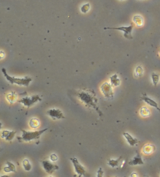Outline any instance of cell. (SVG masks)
Returning a JSON list of instances; mask_svg holds the SVG:
<instances>
[{
	"label": "cell",
	"mask_w": 160,
	"mask_h": 177,
	"mask_svg": "<svg viewBox=\"0 0 160 177\" xmlns=\"http://www.w3.org/2000/svg\"><path fill=\"white\" fill-rule=\"evenodd\" d=\"M75 95L86 106L96 110L99 116H102V113L101 109H99V104H98V98L96 97V94L94 91L92 90H82V91L75 92Z\"/></svg>",
	"instance_id": "6da1fadb"
},
{
	"label": "cell",
	"mask_w": 160,
	"mask_h": 177,
	"mask_svg": "<svg viewBox=\"0 0 160 177\" xmlns=\"http://www.w3.org/2000/svg\"><path fill=\"white\" fill-rule=\"evenodd\" d=\"M48 128L41 130H35V131H27L24 129H21L22 135L20 137H18L17 139L20 142H30L32 141H38L41 138L42 134L45 133L48 130Z\"/></svg>",
	"instance_id": "7a4b0ae2"
},
{
	"label": "cell",
	"mask_w": 160,
	"mask_h": 177,
	"mask_svg": "<svg viewBox=\"0 0 160 177\" xmlns=\"http://www.w3.org/2000/svg\"><path fill=\"white\" fill-rule=\"evenodd\" d=\"M2 73L5 78L6 79L10 84H17L19 86H24V87H28L32 81V78L30 76H25V77H16V76H12L9 75L6 72V69H2Z\"/></svg>",
	"instance_id": "3957f363"
},
{
	"label": "cell",
	"mask_w": 160,
	"mask_h": 177,
	"mask_svg": "<svg viewBox=\"0 0 160 177\" xmlns=\"http://www.w3.org/2000/svg\"><path fill=\"white\" fill-rule=\"evenodd\" d=\"M133 25H128V26H121V27H104V30H116V31H121L124 34V38L127 39H132V31H133Z\"/></svg>",
	"instance_id": "277c9868"
},
{
	"label": "cell",
	"mask_w": 160,
	"mask_h": 177,
	"mask_svg": "<svg viewBox=\"0 0 160 177\" xmlns=\"http://www.w3.org/2000/svg\"><path fill=\"white\" fill-rule=\"evenodd\" d=\"M41 101H42V98L38 95H34L32 96H27V97L22 98L21 99L18 100V102L22 104L24 106L30 108V107L33 106L34 104Z\"/></svg>",
	"instance_id": "5b68a950"
},
{
	"label": "cell",
	"mask_w": 160,
	"mask_h": 177,
	"mask_svg": "<svg viewBox=\"0 0 160 177\" xmlns=\"http://www.w3.org/2000/svg\"><path fill=\"white\" fill-rule=\"evenodd\" d=\"M101 90L102 94L104 97L108 99H112L114 97V92H113V89H112V85L111 83L109 82H105L101 85Z\"/></svg>",
	"instance_id": "8992f818"
},
{
	"label": "cell",
	"mask_w": 160,
	"mask_h": 177,
	"mask_svg": "<svg viewBox=\"0 0 160 177\" xmlns=\"http://www.w3.org/2000/svg\"><path fill=\"white\" fill-rule=\"evenodd\" d=\"M71 161L72 162L74 168L75 172L77 173V175L78 176H85L87 175V172H86L84 166H82L81 164L79 162L78 159L77 158H71Z\"/></svg>",
	"instance_id": "52a82bcc"
},
{
	"label": "cell",
	"mask_w": 160,
	"mask_h": 177,
	"mask_svg": "<svg viewBox=\"0 0 160 177\" xmlns=\"http://www.w3.org/2000/svg\"><path fill=\"white\" fill-rule=\"evenodd\" d=\"M42 165L43 169H44V170L46 172V173L49 174V175H52L54 172L56 171V170H58L59 169V166H58L57 165L54 164L53 162H52V161H42Z\"/></svg>",
	"instance_id": "ba28073f"
},
{
	"label": "cell",
	"mask_w": 160,
	"mask_h": 177,
	"mask_svg": "<svg viewBox=\"0 0 160 177\" xmlns=\"http://www.w3.org/2000/svg\"><path fill=\"white\" fill-rule=\"evenodd\" d=\"M47 115L53 120H62L65 116L62 111L59 109H50L47 111Z\"/></svg>",
	"instance_id": "9c48e42d"
},
{
	"label": "cell",
	"mask_w": 160,
	"mask_h": 177,
	"mask_svg": "<svg viewBox=\"0 0 160 177\" xmlns=\"http://www.w3.org/2000/svg\"><path fill=\"white\" fill-rule=\"evenodd\" d=\"M17 132L14 130H7V129H3L1 131V137L2 139H5L6 141H12L15 137Z\"/></svg>",
	"instance_id": "30bf717a"
},
{
	"label": "cell",
	"mask_w": 160,
	"mask_h": 177,
	"mask_svg": "<svg viewBox=\"0 0 160 177\" xmlns=\"http://www.w3.org/2000/svg\"><path fill=\"white\" fill-rule=\"evenodd\" d=\"M141 100L145 101L147 105H149L150 107H152V108H154V109H156L158 111H160V108L158 107V103L155 101V100H153L152 98L148 97V96L146 95V94H144L143 95H142V97H141Z\"/></svg>",
	"instance_id": "8fae6325"
},
{
	"label": "cell",
	"mask_w": 160,
	"mask_h": 177,
	"mask_svg": "<svg viewBox=\"0 0 160 177\" xmlns=\"http://www.w3.org/2000/svg\"><path fill=\"white\" fill-rule=\"evenodd\" d=\"M123 136H124V138L126 139L127 142L128 144H129L130 146L133 147L138 144V140L136 139L135 137H133L131 134H130L127 132H124V133H123Z\"/></svg>",
	"instance_id": "7c38bea8"
},
{
	"label": "cell",
	"mask_w": 160,
	"mask_h": 177,
	"mask_svg": "<svg viewBox=\"0 0 160 177\" xmlns=\"http://www.w3.org/2000/svg\"><path fill=\"white\" fill-rule=\"evenodd\" d=\"M130 166H142L144 165V161L140 155L139 153H136V155L129 162Z\"/></svg>",
	"instance_id": "4fadbf2b"
},
{
	"label": "cell",
	"mask_w": 160,
	"mask_h": 177,
	"mask_svg": "<svg viewBox=\"0 0 160 177\" xmlns=\"http://www.w3.org/2000/svg\"><path fill=\"white\" fill-rule=\"evenodd\" d=\"M5 173H9V172H16V166L11 162H6V166H4L2 169Z\"/></svg>",
	"instance_id": "5bb4252c"
},
{
	"label": "cell",
	"mask_w": 160,
	"mask_h": 177,
	"mask_svg": "<svg viewBox=\"0 0 160 177\" xmlns=\"http://www.w3.org/2000/svg\"><path fill=\"white\" fill-rule=\"evenodd\" d=\"M121 159H122V156H120L118 158H116V159H112V158L108 159L107 165L110 166L111 168H117L119 166V164H120Z\"/></svg>",
	"instance_id": "9a60e30c"
},
{
	"label": "cell",
	"mask_w": 160,
	"mask_h": 177,
	"mask_svg": "<svg viewBox=\"0 0 160 177\" xmlns=\"http://www.w3.org/2000/svg\"><path fill=\"white\" fill-rule=\"evenodd\" d=\"M109 80H110L111 84L112 86H115V87H117V86H119L120 84V79L117 73H115L112 76H111L110 78H109Z\"/></svg>",
	"instance_id": "2e32d148"
},
{
	"label": "cell",
	"mask_w": 160,
	"mask_h": 177,
	"mask_svg": "<svg viewBox=\"0 0 160 177\" xmlns=\"http://www.w3.org/2000/svg\"><path fill=\"white\" fill-rule=\"evenodd\" d=\"M133 22L137 25V27H141L144 23V20L143 17H141V15H134L133 17Z\"/></svg>",
	"instance_id": "e0dca14e"
},
{
	"label": "cell",
	"mask_w": 160,
	"mask_h": 177,
	"mask_svg": "<svg viewBox=\"0 0 160 177\" xmlns=\"http://www.w3.org/2000/svg\"><path fill=\"white\" fill-rule=\"evenodd\" d=\"M6 100H7L10 104H13V103L15 102L16 100H17V94L14 92H9V93L6 94Z\"/></svg>",
	"instance_id": "ac0fdd59"
},
{
	"label": "cell",
	"mask_w": 160,
	"mask_h": 177,
	"mask_svg": "<svg viewBox=\"0 0 160 177\" xmlns=\"http://www.w3.org/2000/svg\"><path fill=\"white\" fill-rule=\"evenodd\" d=\"M155 147L154 145L147 144L145 147H143L142 152L145 154H149L151 153H152L153 151H155Z\"/></svg>",
	"instance_id": "d6986e66"
},
{
	"label": "cell",
	"mask_w": 160,
	"mask_h": 177,
	"mask_svg": "<svg viewBox=\"0 0 160 177\" xmlns=\"http://www.w3.org/2000/svg\"><path fill=\"white\" fill-rule=\"evenodd\" d=\"M22 166L24 167V169L27 172H30L32 169V166H31V164L30 162V161L27 159V158H24L22 162Z\"/></svg>",
	"instance_id": "ffe728a7"
},
{
	"label": "cell",
	"mask_w": 160,
	"mask_h": 177,
	"mask_svg": "<svg viewBox=\"0 0 160 177\" xmlns=\"http://www.w3.org/2000/svg\"><path fill=\"white\" fill-rule=\"evenodd\" d=\"M39 125H40V123H39V120L38 119L33 118L29 121V126L32 129H36L39 126Z\"/></svg>",
	"instance_id": "44dd1931"
},
{
	"label": "cell",
	"mask_w": 160,
	"mask_h": 177,
	"mask_svg": "<svg viewBox=\"0 0 160 177\" xmlns=\"http://www.w3.org/2000/svg\"><path fill=\"white\" fill-rule=\"evenodd\" d=\"M90 9H91V5L88 2H86V3L83 4L80 8V10L82 14H87L90 11Z\"/></svg>",
	"instance_id": "7402d4cb"
},
{
	"label": "cell",
	"mask_w": 160,
	"mask_h": 177,
	"mask_svg": "<svg viewBox=\"0 0 160 177\" xmlns=\"http://www.w3.org/2000/svg\"><path fill=\"white\" fill-rule=\"evenodd\" d=\"M151 78H152V81L154 86H157L158 81H159V75L156 73H152L151 75Z\"/></svg>",
	"instance_id": "603a6c76"
},
{
	"label": "cell",
	"mask_w": 160,
	"mask_h": 177,
	"mask_svg": "<svg viewBox=\"0 0 160 177\" xmlns=\"http://www.w3.org/2000/svg\"><path fill=\"white\" fill-rule=\"evenodd\" d=\"M134 73H135V76L137 77H140L143 75L144 73V69L141 66H137V67L134 70Z\"/></svg>",
	"instance_id": "cb8c5ba5"
},
{
	"label": "cell",
	"mask_w": 160,
	"mask_h": 177,
	"mask_svg": "<svg viewBox=\"0 0 160 177\" xmlns=\"http://www.w3.org/2000/svg\"><path fill=\"white\" fill-rule=\"evenodd\" d=\"M140 115L142 117H147V116H149L150 115V110L147 107H142L140 109Z\"/></svg>",
	"instance_id": "d4e9b609"
},
{
	"label": "cell",
	"mask_w": 160,
	"mask_h": 177,
	"mask_svg": "<svg viewBox=\"0 0 160 177\" xmlns=\"http://www.w3.org/2000/svg\"><path fill=\"white\" fill-rule=\"evenodd\" d=\"M50 160L52 161V162H56V161L58 160V156L57 154H52L51 155H50Z\"/></svg>",
	"instance_id": "484cf974"
},
{
	"label": "cell",
	"mask_w": 160,
	"mask_h": 177,
	"mask_svg": "<svg viewBox=\"0 0 160 177\" xmlns=\"http://www.w3.org/2000/svg\"><path fill=\"white\" fill-rule=\"evenodd\" d=\"M104 171H103L102 168H99L97 171V177H102L104 175Z\"/></svg>",
	"instance_id": "4316f807"
},
{
	"label": "cell",
	"mask_w": 160,
	"mask_h": 177,
	"mask_svg": "<svg viewBox=\"0 0 160 177\" xmlns=\"http://www.w3.org/2000/svg\"><path fill=\"white\" fill-rule=\"evenodd\" d=\"M0 53H1V57H0V59H2L4 58V56H5V53H4L3 51H1V52H0Z\"/></svg>",
	"instance_id": "83f0119b"
},
{
	"label": "cell",
	"mask_w": 160,
	"mask_h": 177,
	"mask_svg": "<svg viewBox=\"0 0 160 177\" xmlns=\"http://www.w3.org/2000/svg\"><path fill=\"white\" fill-rule=\"evenodd\" d=\"M120 1H125V0H120Z\"/></svg>",
	"instance_id": "f1b7e54d"
},
{
	"label": "cell",
	"mask_w": 160,
	"mask_h": 177,
	"mask_svg": "<svg viewBox=\"0 0 160 177\" xmlns=\"http://www.w3.org/2000/svg\"><path fill=\"white\" fill-rule=\"evenodd\" d=\"M159 54H160V52H159Z\"/></svg>",
	"instance_id": "f546056e"
}]
</instances>
